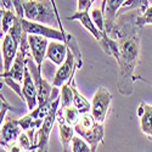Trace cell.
Segmentation results:
<instances>
[{
	"mask_svg": "<svg viewBox=\"0 0 152 152\" xmlns=\"http://www.w3.org/2000/svg\"><path fill=\"white\" fill-rule=\"evenodd\" d=\"M137 116L142 134L152 141V106L146 102H141L137 108Z\"/></svg>",
	"mask_w": 152,
	"mask_h": 152,
	"instance_id": "obj_17",
	"label": "cell"
},
{
	"mask_svg": "<svg viewBox=\"0 0 152 152\" xmlns=\"http://www.w3.org/2000/svg\"><path fill=\"white\" fill-rule=\"evenodd\" d=\"M22 6L24 18L51 27L57 26L58 29L65 32L58 10L53 5L51 0H27L22 3Z\"/></svg>",
	"mask_w": 152,
	"mask_h": 152,
	"instance_id": "obj_2",
	"label": "cell"
},
{
	"mask_svg": "<svg viewBox=\"0 0 152 152\" xmlns=\"http://www.w3.org/2000/svg\"><path fill=\"white\" fill-rule=\"evenodd\" d=\"M75 69H77V66H75V57H74L73 53L71 51V49H68L66 60L62 62V65L58 66V69L55 73L53 86L61 88L66 82H68L73 77Z\"/></svg>",
	"mask_w": 152,
	"mask_h": 152,
	"instance_id": "obj_10",
	"label": "cell"
},
{
	"mask_svg": "<svg viewBox=\"0 0 152 152\" xmlns=\"http://www.w3.org/2000/svg\"><path fill=\"white\" fill-rule=\"evenodd\" d=\"M141 14L139 10H130L117 15L113 28L110 33L118 45V54L115 58L118 63V91L123 96L134 93V83L141 77L136 75V67L140 62L141 39L140 28L136 17Z\"/></svg>",
	"mask_w": 152,
	"mask_h": 152,
	"instance_id": "obj_1",
	"label": "cell"
},
{
	"mask_svg": "<svg viewBox=\"0 0 152 152\" xmlns=\"http://www.w3.org/2000/svg\"><path fill=\"white\" fill-rule=\"evenodd\" d=\"M4 12H5V9H0V29H1V18H3Z\"/></svg>",
	"mask_w": 152,
	"mask_h": 152,
	"instance_id": "obj_32",
	"label": "cell"
},
{
	"mask_svg": "<svg viewBox=\"0 0 152 152\" xmlns=\"http://www.w3.org/2000/svg\"><path fill=\"white\" fill-rule=\"evenodd\" d=\"M74 132L90 145L91 152H95L97 146L104 142V123L97 122L90 112L82 113L79 121L74 124Z\"/></svg>",
	"mask_w": 152,
	"mask_h": 152,
	"instance_id": "obj_3",
	"label": "cell"
},
{
	"mask_svg": "<svg viewBox=\"0 0 152 152\" xmlns=\"http://www.w3.org/2000/svg\"><path fill=\"white\" fill-rule=\"evenodd\" d=\"M73 105V90L71 88V82H66L60 90V107H68Z\"/></svg>",
	"mask_w": 152,
	"mask_h": 152,
	"instance_id": "obj_20",
	"label": "cell"
},
{
	"mask_svg": "<svg viewBox=\"0 0 152 152\" xmlns=\"http://www.w3.org/2000/svg\"><path fill=\"white\" fill-rule=\"evenodd\" d=\"M22 95L23 101L27 104L28 111H32L38 105V99H37V88L34 84V80L32 78V74L26 66L23 75V82H22Z\"/></svg>",
	"mask_w": 152,
	"mask_h": 152,
	"instance_id": "obj_12",
	"label": "cell"
},
{
	"mask_svg": "<svg viewBox=\"0 0 152 152\" xmlns=\"http://www.w3.org/2000/svg\"><path fill=\"white\" fill-rule=\"evenodd\" d=\"M21 133L22 128L18 121H15L11 117H6L5 123L0 128V146L10 151V148L16 144V140H18Z\"/></svg>",
	"mask_w": 152,
	"mask_h": 152,
	"instance_id": "obj_9",
	"label": "cell"
},
{
	"mask_svg": "<svg viewBox=\"0 0 152 152\" xmlns=\"http://www.w3.org/2000/svg\"><path fill=\"white\" fill-rule=\"evenodd\" d=\"M21 1H22V3H23V1H27V0H21Z\"/></svg>",
	"mask_w": 152,
	"mask_h": 152,
	"instance_id": "obj_34",
	"label": "cell"
},
{
	"mask_svg": "<svg viewBox=\"0 0 152 152\" xmlns=\"http://www.w3.org/2000/svg\"><path fill=\"white\" fill-rule=\"evenodd\" d=\"M58 107H60V95L54 100L49 113L44 118L39 129L35 132L32 151H45V152L49 151V137L50 134H51L53 126L56 122V113Z\"/></svg>",
	"mask_w": 152,
	"mask_h": 152,
	"instance_id": "obj_5",
	"label": "cell"
},
{
	"mask_svg": "<svg viewBox=\"0 0 152 152\" xmlns=\"http://www.w3.org/2000/svg\"><path fill=\"white\" fill-rule=\"evenodd\" d=\"M125 1L126 0H104L102 11H104V17H105V28L108 34L111 33L113 28V24H115L119 9Z\"/></svg>",
	"mask_w": 152,
	"mask_h": 152,
	"instance_id": "obj_14",
	"label": "cell"
},
{
	"mask_svg": "<svg viewBox=\"0 0 152 152\" xmlns=\"http://www.w3.org/2000/svg\"><path fill=\"white\" fill-rule=\"evenodd\" d=\"M77 11H89L93 5V0H77Z\"/></svg>",
	"mask_w": 152,
	"mask_h": 152,
	"instance_id": "obj_28",
	"label": "cell"
},
{
	"mask_svg": "<svg viewBox=\"0 0 152 152\" xmlns=\"http://www.w3.org/2000/svg\"><path fill=\"white\" fill-rule=\"evenodd\" d=\"M5 106H10V104L6 101V99L3 96V94H0V111H1Z\"/></svg>",
	"mask_w": 152,
	"mask_h": 152,
	"instance_id": "obj_31",
	"label": "cell"
},
{
	"mask_svg": "<svg viewBox=\"0 0 152 152\" xmlns=\"http://www.w3.org/2000/svg\"><path fill=\"white\" fill-rule=\"evenodd\" d=\"M26 62H27V67L32 74V78L34 80L35 88H37V99H38V105H40L45 101H48L50 99L53 91V85H50L48 83L46 79H44L42 77V68L38 67L37 62L34 61L32 54H28L26 57Z\"/></svg>",
	"mask_w": 152,
	"mask_h": 152,
	"instance_id": "obj_6",
	"label": "cell"
},
{
	"mask_svg": "<svg viewBox=\"0 0 152 152\" xmlns=\"http://www.w3.org/2000/svg\"><path fill=\"white\" fill-rule=\"evenodd\" d=\"M21 23H22V28L23 32H26L27 34H38V35H43L48 39L51 40H60L66 43L67 42V32L57 29L56 27H51V26H46L43 23H38V22H33L29 21L24 17H21Z\"/></svg>",
	"mask_w": 152,
	"mask_h": 152,
	"instance_id": "obj_7",
	"label": "cell"
},
{
	"mask_svg": "<svg viewBox=\"0 0 152 152\" xmlns=\"http://www.w3.org/2000/svg\"><path fill=\"white\" fill-rule=\"evenodd\" d=\"M27 39H28V44L31 49V54L34 61L37 62L38 67L42 68L44 58L46 56L49 39L43 35H38V34H27Z\"/></svg>",
	"mask_w": 152,
	"mask_h": 152,
	"instance_id": "obj_11",
	"label": "cell"
},
{
	"mask_svg": "<svg viewBox=\"0 0 152 152\" xmlns=\"http://www.w3.org/2000/svg\"><path fill=\"white\" fill-rule=\"evenodd\" d=\"M150 6L148 0H126V1L122 5V7L119 9L118 14H123V12L130 11V10H139L142 14V12Z\"/></svg>",
	"mask_w": 152,
	"mask_h": 152,
	"instance_id": "obj_19",
	"label": "cell"
},
{
	"mask_svg": "<svg viewBox=\"0 0 152 152\" xmlns=\"http://www.w3.org/2000/svg\"><path fill=\"white\" fill-rule=\"evenodd\" d=\"M7 111H16V108L10 105V106H5L1 111H0V128H1V124H3V122L5 119V116H6Z\"/></svg>",
	"mask_w": 152,
	"mask_h": 152,
	"instance_id": "obj_29",
	"label": "cell"
},
{
	"mask_svg": "<svg viewBox=\"0 0 152 152\" xmlns=\"http://www.w3.org/2000/svg\"><path fill=\"white\" fill-rule=\"evenodd\" d=\"M16 18H17V15L15 14V12H12L11 10L5 9V12H4L3 18H1V31L5 34L9 32V29L11 28L12 24H14Z\"/></svg>",
	"mask_w": 152,
	"mask_h": 152,
	"instance_id": "obj_25",
	"label": "cell"
},
{
	"mask_svg": "<svg viewBox=\"0 0 152 152\" xmlns=\"http://www.w3.org/2000/svg\"><path fill=\"white\" fill-rule=\"evenodd\" d=\"M23 34V28L21 23V17L17 16L16 21L11 26L9 32L5 34L1 42V51L4 58V71H9L12 62H14L16 54L18 51L21 38Z\"/></svg>",
	"mask_w": 152,
	"mask_h": 152,
	"instance_id": "obj_4",
	"label": "cell"
},
{
	"mask_svg": "<svg viewBox=\"0 0 152 152\" xmlns=\"http://www.w3.org/2000/svg\"><path fill=\"white\" fill-rule=\"evenodd\" d=\"M94 1H95V0H93V3H94Z\"/></svg>",
	"mask_w": 152,
	"mask_h": 152,
	"instance_id": "obj_35",
	"label": "cell"
},
{
	"mask_svg": "<svg viewBox=\"0 0 152 152\" xmlns=\"http://www.w3.org/2000/svg\"><path fill=\"white\" fill-rule=\"evenodd\" d=\"M136 24L139 28H142L147 24H152V6H148L142 14H139L136 17Z\"/></svg>",
	"mask_w": 152,
	"mask_h": 152,
	"instance_id": "obj_26",
	"label": "cell"
},
{
	"mask_svg": "<svg viewBox=\"0 0 152 152\" xmlns=\"http://www.w3.org/2000/svg\"><path fill=\"white\" fill-rule=\"evenodd\" d=\"M56 122L58 125V135H60L62 147L65 151H71V141H72V137L74 136V126L65 119L61 107H58L56 113Z\"/></svg>",
	"mask_w": 152,
	"mask_h": 152,
	"instance_id": "obj_13",
	"label": "cell"
},
{
	"mask_svg": "<svg viewBox=\"0 0 152 152\" xmlns=\"http://www.w3.org/2000/svg\"><path fill=\"white\" fill-rule=\"evenodd\" d=\"M67 50L68 48L66 43L60 42V40H51V42H49L45 58L50 60L54 65L60 66L67 57Z\"/></svg>",
	"mask_w": 152,
	"mask_h": 152,
	"instance_id": "obj_16",
	"label": "cell"
},
{
	"mask_svg": "<svg viewBox=\"0 0 152 152\" xmlns=\"http://www.w3.org/2000/svg\"><path fill=\"white\" fill-rule=\"evenodd\" d=\"M67 20H69V21H74V20L79 21L82 23V26L97 40V43L102 39V37L107 33V32H101V31L97 29V27L95 26V23L93 22L91 17H90L89 11H77L72 16L67 17Z\"/></svg>",
	"mask_w": 152,
	"mask_h": 152,
	"instance_id": "obj_15",
	"label": "cell"
},
{
	"mask_svg": "<svg viewBox=\"0 0 152 152\" xmlns=\"http://www.w3.org/2000/svg\"><path fill=\"white\" fill-rule=\"evenodd\" d=\"M61 108H62V107H61ZM62 112H63V117H65V119H66L69 124H72L73 126H74L75 123L79 121L80 115H82V113H80L77 108H75L73 105H72V106H68V107H63V108H62Z\"/></svg>",
	"mask_w": 152,
	"mask_h": 152,
	"instance_id": "obj_23",
	"label": "cell"
},
{
	"mask_svg": "<svg viewBox=\"0 0 152 152\" xmlns=\"http://www.w3.org/2000/svg\"><path fill=\"white\" fill-rule=\"evenodd\" d=\"M90 17L93 20V22L95 23V26L97 27L99 31L101 32H106V28H105V17H104V11L100 10V9H96L94 7L90 12Z\"/></svg>",
	"mask_w": 152,
	"mask_h": 152,
	"instance_id": "obj_24",
	"label": "cell"
},
{
	"mask_svg": "<svg viewBox=\"0 0 152 152\" xmlns=\"http://www.w3.org/2000/svg\"><path fill=\"white\" fill-rule=\"evenodd\" d=\"M4 32L0 29V40L4 38ZM0 72H4V58H3V51H1V45H0Z\"/></svg>",
	"mask_w": 152,
	"mask_h": 152,
	"instance_id": "obj_30",
	"label": "cell"
},
{
	"mask_svg": "<svg viewBox=\"0 0 152 152\" xmlns=\"http://www.w3.org/2000/svg\"><path fill=\"white\" fill-rule=\"evenodd\" d=\"M17 141H18V145L22 147L23 151H32L33 142H32V140H31L29 135H28L26 132H24V130H22V133L20 134Z\"/></svg>",
	"mask_w": 152,
	"mask_h": 152,
	"instance_id": "obj_27",
	"label": "cell"
},
{
	"mask_svg": "<svg viewBox=\"0 0 152 152\" xmlns=\"http://www.w3.org/2000/svg\"><path fill=\"white\" fill-rule=\"evenodd\" d=\"M68 49H71V51L73 53L74 57H75V66H77V69L82 68L83 66V58H82V53H80V49L79 45L75 40V38L72 34H67V42H66Z\"/></svg>",
	"mask_w": 152,
	"mask_h": 152,
	"instance_id": "obj_21",
	"label": "cell"
},
{
	"mask_svg": "<svg viewBox=\"0 0 152 152\" xmlns=\"http://www.w3.org/2000/svg\"><path fill=\"white\" fill-rule=\"evenodd\" d=\"M71 82V88L73 90V106L77 108L80 113H88L90 112L91 110V104L88 101V99L82 95L78 89H77V85H75V82H74V75L69 79Z\"/></svg>",
	"mask_w": 152,
	"mask_h": 152,
	"instance_id": "obj_18",
	"label": "cell"
},
{
	"mask_svg": "<svg viewBox=\"0 0 152 152\" xmlns=\"http://www.w3.org/2000/svg\"><path fill=\"white\" fill-rule=\"evenodd\" d=\"M71 151L73 152H91V147L82 136H73L71 141Z\"/></svg>",
	"mask_w": 152,
	"mask_h": 152,
	"instance_id": "obj_22",
	"label": "cell"
},
{
	"mask_svg": "<svg viewBox=\"0 0 152 152\" xmlns=\"http://www.w3.org/2000/svg\"><path fill=\"white\" fill-rule=\"evenodd\" d=\"M111 102H112V94L106 88L100 86L94 94V97L91 100V110H90V113L97 122L104 123L106 121L107 113L111 107Z\"/></svg>",
	"mask_w": 152,
	"mask_h": 152,
	"instance_id": "obj_8",
	"label": "cell"
},
{
	"mask_svg": "<svg viewBox=\"0 0 152 152\" xmlns=\"http://www.w3.org/2000/svg\"><path fill=\"white\" fill-rule=\"evenodd\" d=\"M148 3H150V4H152V0H148Z\"/></svg>",
	"mask_w": 152,
	"mask_h": 152,
	"instance_id": "obj_33",
	"label": "cell"
}]
</instances>
